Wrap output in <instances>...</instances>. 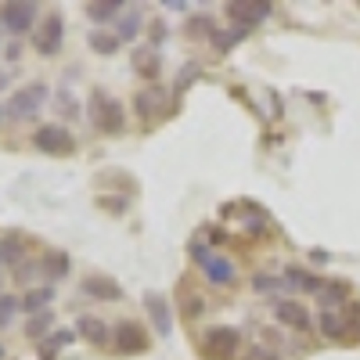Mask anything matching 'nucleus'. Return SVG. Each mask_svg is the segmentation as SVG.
I'll return each instance as SVG.
<instances>
[{
    "mask_svg": "<svg viewBox=\"0 0 360 360\" xmlns=\"http://www.w3.org/2000/svg\"><path fill=\"white\" fill-rule=\"evenodd\" d=\"M141 22H144V15H141L137 8H127L123 15H119V25H115V37L123 40V44H127V40H134V37L141 33Z\"/></svg>",
    "mask_w": 360,
    "mask_h": 360,
    "instance_id": "nucleus-15",
    "label": "nucleus"
},
{
    "mask_svg": "<svg viewBox=\"0 0 360 360\" xmlns=\"http://www.w3.org/2000/svg\"><path fill=\"white\" fill-rule=\"evenodd\" d=\"M119 44H123V40H119L115 33H94V37H90V47H94L98 54H115Z\"/></svg>",
    "mask_w": 360,
    "mask_h": 360,
    "instance_id": "nucleus-26",
    "label": "nucleus"
},
{
    "mask_svg": "<svg viewBox=\"0 0 360 360\" xmlns=\"http://www.w3.org/2000/svg\"><path fill=\"white\" fill-rule=\"evenodd\" d=\"M144 307H148V314H152V321H155V332H159V335H169V332H173V321H169L166 299H162V295H148Z\"/></svg>",
    "mask_w": 360,
    "mask_h": 360,
    "instance_id": "nucleus-14",
    "label": "nucleus"
},
{
    "mask_svg": "<svg viewBox=\"0 0 360 360\" xmlns=\"http://www.w3.org/2000/svg\"><path fill=\"white\" fill-rule=\"evenodd\" d=\"M8 79H11V72H4V69H0V90L8 86Z\"/></svg>",
    "mask_w": 360,
    "mask_h": 360,
    "instance_id": "nucleus-31",
    "label": "nucleus"
},
{
    "mask_svg": "<svg viewBox=\"0 0 360 360\" xmlns=\"http://www.w3.org/2000/svg\"><path fill=\"white\" fill-rule=\"evenodd\" d=\"M83 292H86V295H94V299H108V303H112V299H119V295H123V288H119L112 278H105V274L86 278V281H83Z\"/></svg>",
    "mask_w": 360,
    "mask_h": 360,
    "instance_id": "nucleus-13",
    "label": "nucleus"
},
{
    "mask_svg": "<svg viewBox=\"0 0 360 360\" xmlns=\"http://www.w3.org/2000/svg\"><path fill=\"white\" fill-rule=\"evenodd\" d=\"M252 288H256L259 295H278V292H285V278H270V274H256V278H252Z\"/></svg>",
    "mask_w": 360,
    "mask_h": 360,
    "instance_id": "nucleus-24",
    "label": "nucleus"
},
{
    "mask_svg": "<svg viewBox=\"0 0 360 360\" xmlns=\"http://www.w3.org/2000/svg\"><path fill=\"white\" fill-rule=\"evenodd\" d=\"M317 299H321V310H335L339 303H346V285H339V281H324L321 292H317Z\"/></svg>",
    "mask_w": 360,
    "mask_h": 360,
    "instance_id": "nucleus-19",
    "label": "nucleus"
},
{
    "mask_svg": "<svg viewBox=\"0 0 360 360\" xmlns=\"http://www.w3.org/2000/svg\"><path fill=\"white\" fill-rule=\"evenodd\" d=\"M44 101H47V86H44V83H29V86H22V90H15V94H11L8 115H15V119H33V115L44 108Z\"/></svg>",
    "mask_w": 360,
    "mask_h": 360,
    "instance_id": "nucleus-4",
    "label": "nucleus"
},
{
    "mask_svg": "<svg viewBox=\"0 0 360 360\" xmlns=\"http://www.w3.org/2000/svg\"><path fill=\"white\" fill-rule=\"evenodd\" d=\"M22 252H25L22 234H8L4 242H0V259H4V263H18V259H22Z\"/></svg>",
    "mask_w": 360,
    "mask_h": 360,
    "instance_id": "nucleus-22",
    "label": "nucleus"
},
{
    "mask_svg": "<svg viewBox=\"0 0 360 360\" xmlns=\"http://www.w3.org/2000/svg\"><path fill=\"white\" fill-rule=\"evenodd\" d=\"M62 40H65V22H62V15H44V22L37 25V37H33L37 51H40V54H58Z\"/></svg>",
    "mask_w": 360,
    "mask_h": 360,
    "instance_id": "nucleus-6",
    "label": "nucleus"
},
{
    "mask_svg": "<svg viewBox=\"0 0 360 360\" xmlns=\"http://www.w3.org/2000/svg\"><path fill=\"white\" fill-rule=\"evenodd\" d=\"M274 317L295 332H307L310 328V310L303 303H295V299H274Z\"/></svg>",
    "mask_w": 360,
    "mask_h": 360,
    "instance_id": "nucleus-9",
    "label": "nucleus"
},
{
    "mask_svg": "<svg viewBox=\"0 0 360 360\" xmlns=\"http://www.w3.org/2000/svg\"><path fill=\"white\" fill-rule=\"evenodd\" d=\"M33 144L47 155H69L72 152V134L65 127H58V123H47L33 134Z\"/></svg>",
    "mask_w": 360,
    "mask_h": 360,
    "instance_id": "nucleus-5",
    "label": "nucleus"
},
{
    "mask_svg": "<svg viewBox=\"0 0 360 360\" xmlns=\"http://www.w3.org/2000/svg\"><path fill=\"white\" fill-rule=\"evenodd\" d=\"M18 307H22V299H15V295H0V328L11 324V317L18 314Z\"/></svg>",
    "mask_w": 360,
    "mask_h": 360,
    "instance_id": "nucleus-27",
    "label": "nucleus"
},
{
    "mask_svg": "<svg viewBox=\"0 0 360 360\" xmlns=\"http://www.w3.org/2000/svg\"><path fill=\"white\" fill-rule=\"evenodd\" d=\"M90 119H94V127L105 130V134H123V127H127L123 105H119L112 94H101V90L90 98Z\"/></svg>",
    "mask_w": 360,
    "mask_h": 360,
    "instance_id": "nucleus-1",
    "label": "nucleus"
},
{
    "mask_svg": "<svg viewBox=\"0 0 360 360\" xmlns=\"http://www.w3.org/2000/svg\"><path fill=\"white\" fill-rule=\"evenodd\" d=\"M148 346V335H144V328L134 324V321H123L115 328V349L119 353H141Z\"/></svg>",
    "mask_w": 360,
    "mask_h": 360,
    "instance_id": "nucleus-10",
    "label": "nucleus"
},
{
    "mask_svg": "<svg viewBox=\"0 0 360 360\" xmlns=\"http://www.w3.org/2000/svg\"><path fill=\"white\" fill-rule=\"evenodd\" d=\"M137 112H141V119H155V115H162V112H166V90H162V86H148V90H141V94H137Z\"/></svg>",
    "mask_w": 360,
    "mask_h": 360,
    "instance_id": "nucleus-11",
    "label": "nucleus"
},
{
    "mask_svg": "<svg viewBox=\"0 0 360 360\" xmlns=\"http://www.w3.org/2000/svg\"><path fill=\"white\" fill-rule=\"evenodd\" d=\"M33 22H37V4H25V0H8V4H0V25L11 29V33H25Z\"/></svg>",
    "mask_w": 360,
    "mask_h": 360,
    "instance_id": "nucleus-7",
    "label": "nucleus"
},
{
    "mask_svg": "<svg viewBox=\"0 0 360 360\" xmlns=\"http://www.w3.org/2000/svg\"><path fill=\"white\" fill-rule=\"evenodd\" d=\"M321 278L317 274H310V270H303V266H288L285 270V288L288 292H321Z\"/></svg>",
    "mask_w": 360,
    "mask_h": 360,
    "instance_id": "nucleus-12",
    "label": "nucleus"
},
{
    "mask_svg": "<svg viewBox=\"0 0 360 360\" xmlns=\"http://www.w3.org/2000/svg\"><path fill=\"white\" fill-rule=\"evenodd\" d=\"M184 33H188V37H213L217 25H213V18H209V15H195V18L184 25Z\"/></svg>",
    "mask_w": 360,
    "mask_h": 360,
    "instance_id": "nucleus-25",
    "label": "nucleus"
},
{
    "mask_svg": "<svg viewBox=\"0 0 360 360\" xmlns=\"http://www.w3.org/2000/svg\"><path fill=\"white\" fill-rule=\"evenodd\" d=\"M195 72H198V69H195V65H188V69H184V79H176V90H184V86L195 79Z\"/></svg>",
    "mask_w": 360,
    "mask_h": 360,
    "instance_id": "nucleus-30",
    "label": "nucleus"
},
{
    "mask_svg": "<svg viewBox=\"0 0 360 360\" xmlns=\"http://www.w3.org/2000/svg\"><path fill=\"white\" fill-rule=\"evenodd\" d=\"M317 324H321V332H324L328 339H342V335H346V317L335 314V310H321Z\"/></svg>",
    "mask_w": 360,
    "mask_h": 360,
    "instance_id": "nucleus-20",
    "label": "nucleus"
},
{
    "mask_svg": "<svg viewBox=\"0 0 360 360\" xmlns=\"http://www.w3.org/2000/svg\"><path fill=\"white\" fill-rule=\"evenodd\" d=\"M134 69H137L141 76H148V79H155V76H159V51L137 47V51H134Z\"/></svg>",
    "mask_w": 360,
    "mask_h": 360,
    "instance_id": "nucleus-17",
    "label": "nucleus"
},
{
    "mask_svg": "<svg viewBox=\"0 0 360 360\" xmlns=\"http://www.w3.org/2000/svg\"><path fill=\"white\" fill-rule=\"evenodd\" d=\"M51 299H54V292L51 288H33V292H29L25 299H22V310H29V314H44V307L51 303Z\"/></svg>",
    "mask_w": 360,
    "mask_h": 360,
    "instance_id": "nucleus-23",
    "label": "nucleus"
},
{
    "mask_svg": "<svg viewBox=\"0 0 360 360\" xmlns=\"http://www.w3.org/2000/svg\"><path fill=\"white\" fill-rule=\"evenodd\" d=\"M40 266H44L47 278H65V274H69V256H65V252H47Z\"/></svg>",
    "mask_w": 360,
    "mask_h": 360,
    "instance_id": "nucleus-21",
    "label": "nucleus"
},
{
    "mask_svg": "<svg viewBox=\"0 0 360 360\" xmlns=\"http://www.w3.org/2000/svg\"><path fill=\"white\" fill-rule=\"evenodd\" d=\"M47 324H51V314L44 310L40 317H33V321H29V339H40V335H44V328H47Z\"/></svg>",
    "mask_w": 360,
    "mask_h": 360,
    "instance_id": "nucleus-29",
    "label": "nucleus"
},
{
    "mask_svg": "<svg viewBox=\"0 0 360 360\" xmlns=\"http://www.w3.org/2000/svg\"><path fill=\"white\" fill-rule=\"evenodd\" d=\"M0 356H4V349H0Z\"/></svg>",
    "mask_w": 360,
    "mask_h": 360,
    "instance_id": "nucleus-32",
    "label": "nucleus"
},
{
    "mask_svg": "<svg viewBox=\"0 0 360 360\" xmlns=\"http://www.w3.org/2000/svg\"><path fill=\"white\" fill-rule=\"evenodd\" d=\"M76 332H79L86 342H98V346L108 339V328H105V321H98V317H79Z\"/></svg>",
    "mask_w": 360,
    "mask_h": 360,
    "instance_id": "nucleus-18",
    "label": "nucleus"
},
{
    "mask_svg": "<svg viewBox=\"0 0 360 360\" xmlns=\"http://www.w3.org/2000/svg\"><path fill=\"white\" fill-rule=\"evenodd\" d=\"M238 346H242V332H238V328H227V324H217L202 335V349L213 360H231L238 353Z\"/></svg>",
    "mask_w": 360,
    "mask_h": 360,
    "instance_id": "nucleus-3",
    "label": "nucleus"
},
{
    "mask_svg": "<svg viewBox=\"0 0 360 360\" xmlns=\"http://www.w3.org/2000/svg\"><path fill=\"white\" fill-rule=\"evenodd\" d=\"M238 40H242V29H231V33H213V44H217V51H231Z\"/></svg>",
    "mask_w": 360,
    "mask_h": 360,
    "instance_id": "nucleus-28",
    "label": "nucleus"
},
{
    "mask_svg": "<svg viewBox=\"0 0 360 360\" xmlns=\"http://www.w3.org/2000/svg\"><path fill=\"white\" fill-rule=\"evenodd\" d=\"M270 11H274V8L263 4V0H234V4H227V15L234 18L238 29H249V25L263 22Z\"/></svg>",
    "mask_w": 360,
    "mask_h": 360,
    "instance_id": "nucleus-8",
    "label": "nucleus"
},
{
    "mask_svg": "<svg viewBox=\"0 0 360 360\" xmlns=\"http://www.w3.org/2000/svg\"><path fill=\"white\" fill-rule=\"evenodd\" d=\"M191 256H195V263L202 266V274H205V281L209 285H231L234 281V263L227 259V256H220V252H209L205 245H191Z\"/></svg>",
    "mask_w": 360,
    "mask_h": 360,
    "instance_id": "nucleus-2",
    "label": "nucleus"
},
{
    "mask_svg": "<svg viewBox=\"0 0 360 360\" xmlns=\"http://www.w3.org/2000/svg\"><path fill=\"white\" fill-rule=\"evenodd\" d=\"M127 8L119 4V0H90L86 4V18L90 22H108V18H115V15H123Z\"/></svg>",
    "mask_w": 360,
    "mask_h": 360,
    "instance_id": "nucleus-16",
    "label": "nucleus"
}]
</instances>
